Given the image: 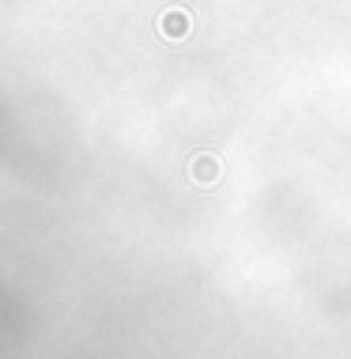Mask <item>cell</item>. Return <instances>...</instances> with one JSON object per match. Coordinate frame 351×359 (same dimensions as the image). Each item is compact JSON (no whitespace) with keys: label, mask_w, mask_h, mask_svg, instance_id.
I'll return each instance as SVG.
<instances>
[{"label":"cell","mask_w":351,"mask_h":359,"mask_svg":"<svg viewBox=\"0 0 351 359\" xmlns=\"http://www.w3.org/2000/svg\"><path fill=\"white\" fill-rule=\"evenodd\" d=\"M155 27H159L163 38H174V42H178V38H185V34L193 31V15L181 12V8H167V12L159 15V23H155Z\"/></svg>","instance_id":"2"},{"label":"cell","mask_w":351,"mask_h":359,"mask_svg":"<svg viewBox=\"0 0 351 359\" xmlns=\"http://www.w3.org/2000/svg\"><path fill=\"white\" fill-rule=\"evenodd\" d=\"M223 178V163L216 159V155H193L189 159V182H197V186H216V182Z\"/></svg>","instance_id":"1"}]
</instances>
